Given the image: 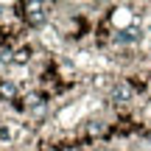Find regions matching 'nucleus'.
Instances as JSON below:
<instances>
[{
    "instance_id": "f257e3e1",
    "label": "nucleus",
    "mask_w": 151,
    "mask_h": 151,
    "mask_svg": "<svg viewBox=\"0 0 151 151\" xmlns=\"http://www.w3.org/2000/svg\"><path fill=\"white\" fill-rule=\"evenodd\" d=\"M109 95H112V101L123 104V101H129V98H132V87H129V84H115Z\"/></svg>"
},
{
    "instance_id": "f03ea898",
    "label": "nucleus",
    "mask_w": 151,
    "mask_h": 151,
    "mask_svg": "<svg viewBox=\"0 0 151 151\" xmlns=\"http://www.w3.org/2000/svg\"><path fill=\"white\" fill-rule=\"evenodd\" d=\"M45 17H48V11H45V9H39V6H31V14H28V20H31L34 25L45 22Z\"/></svg>"
},
{
    "instance_id": "7ed1b4c3",
    "label": "nucleus",
    "mask_w": 151,
    "mask_h": 151,
    "mask_svg": "<svg viewBox=\"0 0 151 151\" xmlns=\"http://www.w3.org/2000/svg\"><path fill=\"white\" fill-rule=\"evenodd\" d=\"M0 95L11 98V95H14V84H11V81H0Z\"/></svg>"
},
{
    "instance_id": "20e7f679",
    "label": "nucleus",
    "mask_w": 151,
    "mask_h": 151,
    "mask_svg": "<svg viewBox=\"0 0 151 151\" xmlns=\"http://www.w3.org/2000/svg\"><path fill=\"white\" fill-rule=\"evenodd\" d=\"M0 140H11V129L9 126H0Z\"/></svg>"
},
{
    "instance_id": "39448f33",
    "label": "nucleus",
    "mask_w": 151,
    "mask_h": 151,
    "mask_svg": "<svg viewBox=\"0 0 151 151\" xmlns=\"http://www.w3.org/2000/svg\"><path fill=\"white\" fill-rule=\"evenodd\" d=\"M25 59H28V50H25V48L17 50V62H25Z\"/></svg>"
}]
</instances>
